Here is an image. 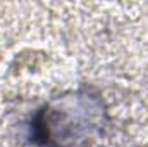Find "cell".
Instances as JSON below:
<instances>
[{
	"instance_id": "1",
	"label": "cell",
	"mask_w": 148,
	"mask_h": 147,
	"mask_svg": "<svg viewBox=\"0 0 148 147\" xmlns=\"http://www.w3.org/2000/svg\"><path fill=\"white\" fill-rule=\"evenodd\" d=\"M109 123L102 95L88 87L64 92L45 102L29 119L28 139L35 147H90Z\"/></svg>"
}]
</instances>
